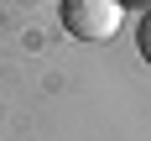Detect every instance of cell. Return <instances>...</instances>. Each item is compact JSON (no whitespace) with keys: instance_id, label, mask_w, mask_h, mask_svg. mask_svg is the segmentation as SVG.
<instances>
[{"instance_id":"6da1fadb","label":"cell","mask_w":151,"mask_h":141,"mask_svg":"<svg viewBox=\"0 0 151 141\" xmlns=\"http://www.w3.org/2000/svg\"><path fill=\"white\" fill-rule=\"evenodd\" d=\"M58 16H63V31L78 37V42H109L125 26V5L120 0H63Z\"/></svg>"},{"instance_id":"7a4b0ae2","label":"cell","mask_w":151,"mask_h":141,"mask_svg":"<svg viewBox=\"0 0 151 141\" xmlns=\"http://www.w3.org/2000/svg\"><path fill=\"white\" fill-rule=\"evenodd\" d=\"M136 47H141V58L151 63V11L141 16V26H136Z\"/></svg>"},{"instance_id":"3957f363","label":"cell","mask_w":151,"mask_h":141,"mask_svg":"<svg viewBox=\"0 0 151 141\" xmlns=\"http://www.w3.org/2000/svg\"><path fill=\"white\" fill-rule=\"evenodd\" d=\"M120 5H141V0H120Z\"/></svg>"}]
</instances>
